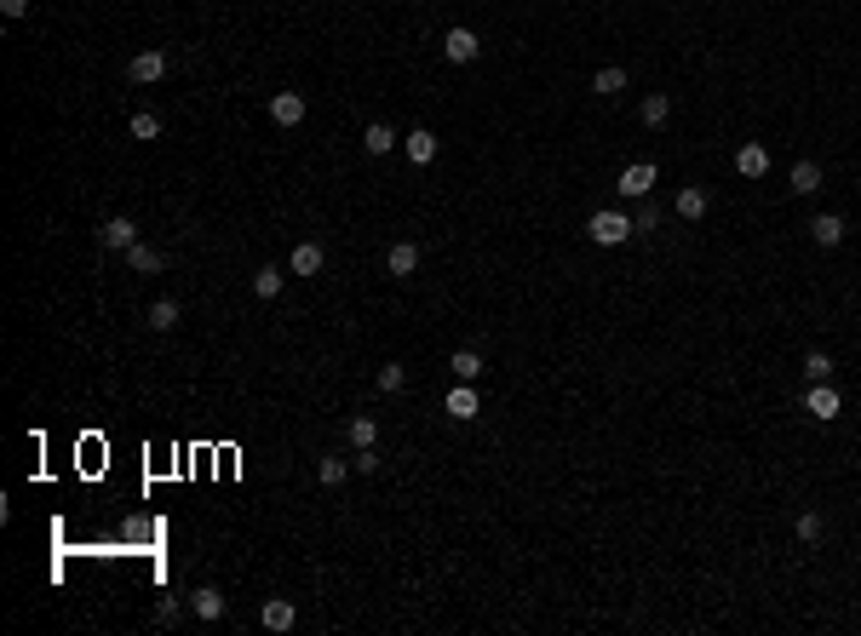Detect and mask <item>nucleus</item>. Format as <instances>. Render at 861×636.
I'll return each mask as SVG.
<instances>
[{"mask_svg":"<svg viewBox=\"0 0 861 636\" xmlns=\"http://www.w3.org/2000/svg\"><path fill=\"white\" fill-rule=\"evenodd\" d=\"M385 270H391L396 281H408V275L419 270V247H414V241H396V247L385 252Z\"/></svg>","mask_w":861,"mask_h":636,"instance_id":"nucleus-14","label":"nucleus"},{"mask_svg":"<svg viewBox=\"0 0 861 636\" xmlns=\"http://www.w3.org/2000/svg\"><path fill=\"white\" fill-rule=\"evenodd\" d=\"M167 69H173V58H167L161 46H150V52H132V58H127V81H138V87H155V81H167Z\"/></svg>","mask_w":861,"mask_h":636,"instance_id":"nucleus-2","label":"nucleus"},{"mask_svg":"<svg viewBox=\"0 0 861 636\" xmlns=\"http://www.w3.org/2000/svg\"><path fill=\"white\" fill-rule=\"evenodd\" d=\"M586 236L598 241V247H621V241L638 236V224H632V213H621V206H603V213H591Z\"/></svg>","mask_w":861,"mask_h":636,"instance_id":"nucleus-1","label":"nucleus"},{"mask_svg":"<svg viewBox=\"0 0 861 636\" xmlns=\"http://www.w3.org/2000/svg\"><path fill=\"white\" fill-rule=\"evenodd\" d=\"M373 384H380V390H385V396H396V390H403V384H408V367H403V361H385V367H380V373H373Z\"/></svg>","mask_w":861,"mask_h":636,"instance_id":"nucleus-27","label":"nucleus"},{"mask_svg":"<svg viewBox=\"0 0 861 636\" xmlns=\"http://www.w3.org/2000/svg\"><path fill=\"white\" fill-rule=\"evenodd\" d=\"M327 270V252H322V241H294V252H287V275H322Z\"/></svg>","mask_w":861,"mask_h":636,"instance_id":"nucleus-5","label":"nucleus"},{"mask_svg":"<svg viewBox=\"0 0 861 636\" xmlns=\"http://www.w3.org/2000/svg\"><path fill=\"white\" fill-rule=\"evenodd\" d=\"M810 241H816V247H839V241H844V218L839 213H816V218H810Z\"/></svg>","mask_w":861,"mask_h":636,"instance_id":"nucleus-13","label":"nucleus"},{"mask_svg":"<svg viewBox=\"0 0 861 636\" xmlns=\"http://www.w3.org/2000/svg\"><path fill=\"white\" fill-rule=\"evenodd\" d=\"M350 470H356V476H373V470H380V454H373V447H356V459H350Z\"/></svg>","mask_w":861,"mask_h":636,"instance_id":"nucleus-31","label":"nucleus"},{"mask_svg":"<svg viewBox=\"0 0 861 636\" xmlns=\"http://www.w3.org/2000/svg\"><path fill=\"white\" fill-rule=\"evenodd\" d=\"M477 52H482V41L471 29H448L442 35V58H448V64H477Z\"/></svg>","mask_w":861,"mask_h":636,"instance_id":"nucleus-8","label":"nucleus"},{"mask_svg":"<svg viewBox=\"0 0 861 636\" xmlns=\"http://www.w3.org/2000/svg\"><path fill=\"white\" fill-rule=\"evenodd\" d=\"M155 619H161V625H173V619H178V602H173V596H167V602H155Z\"/></svg>","mask_w":861,"mask_h":636,"instance_id":"nucleus-33","label":"nucleus"},{"mask_svg":"<svg viewBox=\"0 0 861 636\" xmlns=\"http://www.w3.org/2000/svg\"><path fill=\"white\" fill-rule=\"evenodd\" d=\"M276 292H282V270H270V264L253 270V299H276Z\"/></svg>","mask_w":861,"mask_h":636,"instance_id":"nucleus-29","label":"nucleus"},{"mask_svg":"<svg viewBox=\"0 0 861 636\" xmlns=\"http://www.w3.org/2000/svg\"><path fill=\"white\" fill-rule=\"evenodd\" d=\"M396 143H403V132H396L391 120H368V127H362V150L368 155H391Z\"/></svg>","mask_w":861,"mask_h":636,"instance_id":"nucleus-10","label":"nucleus"},{"mask_svg":"<svg viewBox=\"0 0 861 636\" xmlns=\"http://www.w3.org/2000/svg\"><path fill=\"white\" fill-rule=\"evenodd\" d=\"M654 178H661V173H654V161H632V167H626L621 178H614V190H621L626 201H649Z\"/></svg>","mask_w":861,"mask_h":636,"instance_id":"nucleus-4","label":"nucleus"},{"mask_svg":"<svg viewBox=\"0 0 861 636\" xmlns=\"http://www.w3.org/2000/svg\"><path fill=\"white\" fill-rule=\"evenodd\" d=\"M821 190V167L816 161H798L793 167V195H816Z\"/></svg>","mask_w":861,"mask_h":636,"instance_id":"nucleus-26","label":"nucleus"},{"mask_svg":"<svg viewBox=\"0 0 861 636\" xmlns=\"http://www.w3.org/2000/svg\"><path fill=\"white\" fill-rule=\"evenodd\" d=\"M735 173H741V178H763V173H770V150H763V143H741V150H735Z\"/></svg>","mask_w":861,"mask_h":636,"instance_id":"nucleus-16","label":"nucleus"},{"mask_svg":"<svg viewBox=\"0 0 861 636\" xmlns=\"http://www.w3.org/2000/svg\"><path fill=\"white\" fill-rule=\"evenodd\" d=\"M127 132H132V138H138V143H150V138H161V115H155V109H138V115H132V120H127Z\"/></svg>","mask_w":861,"mask_h":636,"instance_id":"nucleus-24","label":"nucleus"},{"mask_svg":"<svg viewBox=\"0 0 861 636\" xmlns=\"http://www.w3.org/2000/svg\"><path fill=\"white\" fill-rule=\"evenodd\" d=\"M638 115H644V127H666V120H672V92H649Z\"/></svg>","mask_w":861,"mask_h":636,"instance_id":"nucleus-22","label":"nucleus"},{"mask_svg":"<svg viewBox=\"0 0 861 636\" xmlns=\"http://www.w3.org/2000/svg\"><path fill=\"white\" fill-rule=\"evenodd\" d=\"M477 413H482L477 384H454V390H448V419H459V424H466V419H477Z\"/></svg>","mask_w":861,"mask_h":636,"instance_id":"nucleus-12","label":"nucleus"},{"mask_svg":"<svg viewBox=\"0 0 861 636\" xmlns=\"http://www.w3.org/2000/svg\"><path fill=\"white\" fill-rule=\"evenodd\" d=\"M178 322H184V310H178L173 299H155L150 304V333H173Z\"/></svg>","mask_w":861,"mask_h":636,"instance_id":"nucleus-21","label":"nucleus"},{"mask_svg":"<svg viewBox=\"0 0 861 636\" xmlns=\"http://www.w3.org/2000/svg\"><path fill=\"white\" fill-rule=\"evenodd\" d=\"M403 150H408V161H414V167H431V161H436V132H426V127L408 132Z\"/></svg>","mask_w":861,"mask_h":636,"instance_id":"nucleus-17","label":"nucleus"},{"mask_svg":"<svg viewBox=\"0 0 861 636\" xmlns=\"http://www.w3.org/2000/svg\"><path fill=\"white\" fill-rule=\"evenodd\" d=\"M804 413H810V419H821V424L844 413V396L833 390V378H821V384H810V390H804Z\"/></svg>","mask_w":861,"mask_h":636,"instance_id":"nucleus-3","label":"nucleus"},{"mask_svg":"<svg viewBox=\"0 0 861 636\" xmlns=\"http://www.w3.org/2000/svg\"><path fill=\"white\" fill-rule=\"evenodd\" d=\"M161 247H150V241H138V247H127V270H138V275H155L161 270Z\"/></svg>","mask_w":861,"mask_h":636,"instance_id":"nucleus-18","label":"nucleus"},{"mask_svg":"<svg viewBox=\"0 0 861 636\" xmlns=\"http://www.w3.org/2000/svg\"><path fill=\"white\" fill-rule=\"evenodd\" d=\"M677 218H689V224L707 218V190H701V183H684V190H677Z\"/></svg>","mask_w":861,"mask_h":636,"instance_id":"nucleus-20","label":"nucleus"},{"mask_svg":"<svg viewBox=\"0 0 861 636\" xmlns=\"http://www.w3.org/2000/svg\"><path fill=\"white\" fill-rule=\"evenodd\" d=\"M345 442H350V447H373V442H380V424H373L368 413H356V419L345 424Z\"/></svg>","mask_w":861,"mask_h":636,"instance_id":"nucleus-23","label":"nucleus"},{"mask_svg":"<svg viewBox=\"0 0 861 636\" xmlns=\"http://www.w3.org/2000/svg\"><path fill=\"white\" fill-rule=\"evenodd\" d=\"M626 81H632V75H626L621 64H609V69H598V75H591V92H598V97H621Z\"/></svg>","mask_w":861,"mask_h":636,"instance_id":"nucleus-19","label":"nucleus"},{"mask_svg":"<svg viewBox=\"0 0 861 636\" xmlns=\"http://www.w3.org/2000/svg\"><path fill=\"white\" fill-rule=\"evenodd\" d=\"M190 614H196V619H201V625H218V619H224V614H230V602H224V596H218V591H213V585H201V591H196V596H190Z\"/></svg>","mask_w":861,"mask_h":636,"instance_id":"nucleus-11","label":"nucleus"},{"mask_svg":"<svg viewBox=\"0 0 861 636\" xmlns=\"http://www.w3.org/2000/svg\"><path fill=\"white\" fill-rule=\"evenodd\" d=\"M350 476V459H339V454H322V464H317V482L322 487H339Z\"/></svg>","mask_w":861,"mask_h":636,"instance_id":"nucleus-25","label":"nucleus"},{"mask_svg":"<svg viewBox=\"0 0 861 636\" xmlns=\"http://www.w3.org/2000/svg\"><path fill=\"white\" fill-rule=\"evenodd\" d=\"M448 373H454L459 384H477V378L489 373V361H482L477 350H454V356H448Z\"/></svg>","mask_w":861,"mask_h":636,"instance_id":"nucleus-15","label":"nucleus"},{"mask_svg":"<svg viewBox=\"0 0 861 636\" xmlns=\"http://www.w3.org/2000/svg\"><path fill=\"white\" fill-rule=\"evenodd\" d=\"M632 224H638V229H654V224H661V206H649V201H644V206H638V218H632Z\"/></svg>","mask_w":861,"mask_h":636,"instance_id":"nucleus-32","label":"nucleus"},{"mask_svg":"<svg viewBox=\"0 0 861 636\" xmlns=\"http://www.w3.org/2000/svg\"><path fill=\"white\" fill-rule=\"evenodd\" d=\"M259 625L282 636V631H294V625H299V608L287 602V596H264V602H259Z\"/></svg>","mask_w":861,"mask_h":636,"instance_id":"nucleus-6","label":"nucleus"},{"mask_svg":"<svg viewBox=\"0 0 861 636\" xmlns=\"http://www.w3.org/2000/svg\"><path fill=\"white\" fill-rule=\"evenodd\" d=\"M0 12L6 18H29V0H0Z\"/></svg>","mask_w":861,"mask_h":636,"instance_id":"nucleus-34","label":"nucleus"},{"mask_svg":"<svg viewBox=\"0 0 861 636\" xmlns=\"http://www.w3.org/2000/svg\"><path fill=\"white\" fill-rule=\"evenodd\" d=\"M833 373H839V367H833L827 350H810V356H804V378H810V384H821V378H833Z\"/></svg>","mask_w":861,"mask_h":636,"instance_id":"nucleus-28","label":"nucleus"},{"mask_svg":"<svg viewBox=\"0 0 861 636\" xmlns=\"http://www.w3.org/2000/svg\"><path fill=\"white\" fill-rule=\"evenodd\" d=\"M98 241L109 252H127V247H138V224H132V218H104L98 224Z\"/></svg>","mask_w":861,"mask_h":636,"instance_id":"nucleus-9","label":"nucleus"},{"mask_svg":"<svg viewBox=\"0 0 861 636\" xmlns=\"http://www.w3.org/2000/svg\"><path fill=\"white\" fill-rule=\"evenodd\" d=\"M305 115H310V97L305 92H276L270 97V120H276V127H299Z\"/></svg>","mask_w":861,"mask_h":636,"instance_id":"nucleus-7","label":"nucleus"},{"mask_svg":"<svg viewBox=\"0 0 861 636\" xmlns=\"http://www.w3.org/2000/svg\"><path fill=\"white\" fill-rule=\"evenodd\" d=\"M793 528H798V539H804V545H816V539H821V516H816V510H804V516H798Z\"/></svg>","mask_w":861,"mask_h":636,"instance_id":"nucleus-30","label":"nucleus"}]
</instances>
